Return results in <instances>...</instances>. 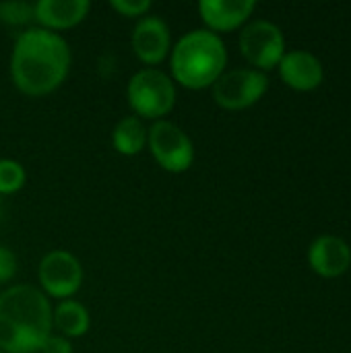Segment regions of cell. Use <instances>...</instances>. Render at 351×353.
I'll list each match as a JSON object with an SVG mask.
<instances>
[{"label": "cell", "mask_w": 351, "mask_h": 353, "mask_svg": "<svg viewBox=\"0 0 351 353\" xmlns=\"http://www.w3.org/2000/svg\"><path fill=\"white\" fill-rule=\"evenodd\" d=\"M39 353H72V343L62 335H50Z\"/></svg>", "instance_id": "obj_20"}, {"label": "cell", "mask_w": 351, "mask_h": 353, "mask_svg": "<svg viewBox=\"0 0 351 353\" xmlns=\"http://www.w3.org/2000/svg\"><path fill=\"white\" fill-rule=\"evenodd\" d=\"M176 83L172 77L159 68L137 70L126 85V99L137 118L163 120L176 105Z\"/></svg>", "instance_id": "obj_4"}, {"label": "cell", "mask_w": 351, "mask_h": 353, "mask_svg": "<svg viewBox=\"0 0 351 353\" xmlns=\"http://www.w3.org/2000/svg\"><path fill=\"white\" fill-rule=\"evenodd\" d=\"M254 0H201L199 14L207 29L217 33L240 27L254 10Z\"/></svg>", "instance_id": "obj_12"}, {"label": "cell", "mask_w": 351, "mask_h": 353, "mask_svg": "<svg viewBox=\"0 0 351 353\" xmlns=\"http://www.w3.org/2000/svg\"><path fill=\"white\" fill-rule=\"evenodd\" d=\"M19 271L17 254L8 246H0V285L10 283Z\"/></svg>", "instance_id": "obj_19"}, {"label": "cell", "mask_w": 351, "mask_h": 353, "mask_svg": "<svg viewBox=\"0 0 351 353\" xmlns=\"http://www.w3.org/2000/svg\"><path fill=\"white\" fill-rule=\"evenodd\" d=\"M70 62V46L60 33L29 27L14 37L10 79L21 93L43 97L54 93L66 81Z\"/></svg>", "instance_id": "obj_1"}, {"label": "cell", "mask_w": 351, "mask_h": 353, "mask_svg": "<svg viewBox=\"0 0 351 353\" xmlns=\"http://www.w3.org/2000/svg\"><path fill=\"white\" fill-rule=\"evenodd\" d=\"M52 327V304L35 285L19 283L0 294V352L39 353Z\"/></svg>", "instance_id": "obj_2"}, {"label": "cell", "mask_w": 351, "mask_h": 353, "mask_svg": "<svg viewBox=\"0 0 351 353\" xmlns=\"http://www.w3.org/2000/svg\"><path fill=\"white\" fill-rule=\"evenodd\" d=\"M147 147L157 165L170 174H182L194 163L192 139L170 120H157L147 128Z\"/></svg>", "instance_id": "obj_5"}, {"label": "cell", "mask_w": 351, "mask_h": 353, "mask_svg": "<svg viewBox=\"0 0 351 353\" xmlns=\"http://www.w3.org/2000/svg\"><path fill=\"white\" fill-rule=\"evenodd\" d=\"M308 263L323 277H339L350 269V246L337 236H321L308 248Z\"/></svg>", "instance_id": "obj_11"}, {"label": "cell", "mask_w": 351, "mask_h": 353, "mask_svg": "<svg viewBox=\"0 0 351 353\" xmlns=\"http://www.w3.org/2000/svg\"><path fill=\"white\" fill-rule=\"evenodd\" d=\"M112 147L116 149V153L124 155V157H134L141 151L147 149V126L143 124L141 118L126 116L122 120H118V124L112 130Z\"/></svg>", "instance_id": "obj_15"}, {"label": "cell", "mask_w": 351, "mask_h": 353, "mask_svg": "<svg viewBox=\"0 0 351 353\" xmlns=\"http://www.w3.org/2000/svg\"><path fill=\"white\" fill-rule=\"evenodd\" d=\"M110 6L124 19H137V21L147 17V12L151 10L149 0H112Z\"/></svg>", "instance_id": "obj_18"}, {"label": "cell", "mask_w": 351, "mask_h": 353, "mask_svg": "<svg viewBox=\"0 0 351 353\" xmlns=\"http://www.w3.org/2000/svg\"><path fill=\"white\" fill-rule=\"evenodd\" d=\"M279 72L290 87L300 91H310L319 87L325 74L321 60L306 50H292L283 54L279 62Z\"/></svg>", "instance_id": "obj_13"}, {"label": "cell", "mask_w": 351, "mask_h": 353, "mask_svg": "<svg viewBox=\"0 0 351 353\" xmlns=\"http://www.w3.org/2000/svg\"><path fill=\"white\" fill-rule=\"evenodd\" d=\"M52 325L60 331L66 339L83 337L91 327V314L79 300H62L52 310Z\"/></svg>", "instance_id": "obj_14"}, {"label": "cell", "mask_w": 351, "mask_h": 353, "mask_svg": "<svg viewBox=\"0 0 351 353\" xmlns=\"http://www.w3.org/2000/svg\"><path fill=\"white\" fill-rule=\"evenodd\" d=\"M269 79L257 68L225 70L213 83V99L225 110H244L254 105L267 91Z\"/></svg>", "instance_id": "obj_7"}, {"label": "cell", "mask_w": 351, "mask_h": 353, "mask_svg": "<svg viewBox=\"0 0 351 353\" xmlns=\"http://www.w3.org/2000/svg\"><path fill=\"white\" fill-rule=\"evenodd\" d=\"M240 52L252 66H257V70H269L279 64L285 54L283 33L275 23L257 19L240 33Z\"/></svg>", "instance_id": "obj_8"}, {"label": "cell", "mask_w": 351, "mask_h": 353, "mask_svg": "<svg viewBox=\"0 0 351 353\" xmlns=\"http://www.w3.org/2000/svg\"><path fill=\"white\" fill-rule=\"evenodd\" d=\"M130 46L134 56L143 64H147V68H155L172 52L170 25L157 14H147L139 19L130 35Z\"/></svg>", "instance_id": "obj_9"}, {"label": "cell", "mask_w": 351, "mask_h": 353, "mask_svg": "<svg viewBox=\"0 0 351 353\" xmlns=\"http://www.w3.org/2000/svg\"><path fill=\"white\" fill-rule=\"evenodd\" d=\"M35 8V23L37 27L48 31H64L72 29L83 23L91 10L89 0H37Z\"/></svg>", "instance_id": "obj_10"}, {"label": "cell", "mask_w": 351, "mask_h": 353, "mask_svg": "<svg viewBox=\"0 0 351 353\" xmlns=\"http://www.w3.org/2000/svg\"><path fill=\"white\" fill-rule=\"evenodd\" d=\"M0 353H4V352H0Z\"/></svg>", "instance_id": "obj_22"}, {"label": "cell", "mask_w": 351, "mask_h": 353, "mask_svg": "<svg viewBox=\"0 0 351 353\" xmlns=\"http://www.w3.org/2000/svg\"><path fill=\"white\" fill-rule=\"evenodd\" d=\"M4 213H6V207H4V201H2V196H0V223H2V219H4Z\"/></svg>", "instance_id": "obj_21"}, {"label": "cell", "mask_w": 351, "mask_h": 353, "mask_svg": "<svg viewBox=\"0 0 351 353\" xmlns=\"http://www.w3.org/2000/svg\"><path fill=\"white\" fill-rule=\"evenodd\" d=\"M83 265L68 250H50L37 267V279L46 298L58 302L70 300L83 285Z\"/></svg>", "instance_id": "obj_6"}, {"label": "cell", "mask_w": 351, "mask_h": 353, "mask_svg": "<svg viewBox=\"0 0 351 353\" xmlns=\"http://www.w3.org/2000/svg\"><path fill=\"white\" fill-rule=\"evenodd\" d=\"M228 50L223 39L209 29L184 33L170 52L172 81L186 89H207L225 72Z\"/></svg>", "instance_id": "obj_3"}, {"label": "cell", "mask_w": 351, "mask_h": 353, "mask_svg": "<svg viewBox=\"0 0 351 353\" xmlns=\"http://www.w3.org/2000/svg\"><path fill=\"white\" fill-rule=\"evenodd\" d=\"M0 23H4L10 29H29L31 23H35V8L31 2L12 0V2H0Z\"/></svg>", "instance_id": "obj_16"}, {"label": "cell", "mask_w": 351, "mask_h": 353, "mask_svg": "<svg viewBox=\"0 0 351 353\" xmlns=\"http://www.w3.org/2000/svg\"><path fill=\"white\" fill-rule=\"evenodd\" d=\"M27 182V172L17 159H0V196H10L19 192Z\"/></svg>", "instance_id": "obj_17"}]
</instances>
